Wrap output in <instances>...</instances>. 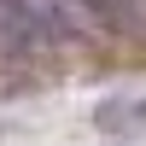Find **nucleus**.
<instances>
[{"instance_id":"f257e3e1","label":"nucleus","mask_w":146,"mask_h":146,"mask_svg":"<svg viewBox=\"0 0 146 146\" xmlns=\"http://www.w3.org/2000/svg\"><path fill=\"white\" fill-rule=\"evenodd\" d=\"M129 123H146V105H140V100H111V105H100V129H129Z\"/></svg>"}]
</instances>
